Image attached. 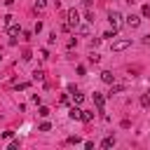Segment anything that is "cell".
<instances>
[{
	"instance_id": "5b68a950",
	"label": "cell",
	"mask_w": 150,
	"mask_h": 150,
	"mask_svg": "<svg viewBox=\"0 0 150 150\" xmlns=\"http://www.w3.org/2000/svg\"><path fill=\"white\" fill-rule=\"evenodd\" d=\"M94 103H96V108L103 112V105H105V96H103V94H98V91H94Z\"/></svg>"
},
{
	"instance_id": "6da1fadb",
	"label": "cell",
	"mask_w": 150,
	"mask_h": 150,
	"mask_svg": "<svg viewBox=\"0 0 150 150\" xmlns=\"http://www.w3.org/2000/svg\"><path fill=\"white\" fill-rule=\"evenodd\" d=\"M129 47H131V40H129V38L115 40V42L110 45V49H112V52H124V49H129Z\"/></svg>"
},
{
	"instance_id": "e0dca14e",
	"label": "cell",
	"mask_w": 150,
	"mask_h": 150,
	"mask_svg": "<svg viewBox=\"0 0 150 150\" xmlns=\"http://www.w3.org/2000/svg\"><path fill=\"white\" fill-rule=\"evenodd\" d=\"M115 35H117V30H115V28H112V30H108V33H103V38H115Z\"/></svg>"
},
{
	"instance_id": "52a82bcc",
	"label": "cell",
	"mask_w": 150,
	"mask_h": 150,
	"mask_svg": "<svg viewBox=\"0 0 150 150\" xmlns=\"http://www.w3.org/2000/svg\"><path fill=\"white\" fill-rule=\"evenodd\" d=\"M70 96H73V101H75V105H80V103L84 101V94H80V91H77V89H73V87H70Z\"/></svg>"
},
{
	"instance_id": "9a60e30c",
	"label": "cell",
	"mask_w": 150,
	"mask_h": 150,
	"mask_svg": "<svg viewBox=\"0 0 150 150\" xmlns=\"http://www.w3.org/2000/svg\"><path fill=\"white\" fill-rule=\"evenodd\" d=\"M77 30H80V35H89V26H80Z\"/></svg>"
},
{
	"instance_id": "7c38bea8",
	"label": "cell",
	"mask_w": 150,
	"mask_h": 150,
	"mask_svg": "<svg viewBox=\"0 0 150 150\" xmlns=\"http://www.w3.org/2000/svg\"><path fill=\"white\" fill-rule=\"evenodd\" d=\"M94 120V112H89V110H82V122H91Z\"/></svg>"
},
{
	"instance_id": "ac0fdd59",
	"label": "cell",
	"mask_w": 150,
	"mask_h": 150,
	"mask_svg": "<svg viewBox=\"0 0 150 150\" xmlns=\"http://www.w3.org/2000/svg\"><path fill=\"white\" fill-rule=\"evenodd\" d=\"M98 59H101V56H98V54H96V52H91V54H89V61H94V63H96V61H98Z\"/></svg>"
},
{
	"instance_id": "603a6c76",
	"label": "cell",
	"mask_w": 150,
	"mask_h": 150,
	"mask_svg": "<svg viewBox=\"0 0 150 150\" xmlns=\"http://www.w3.org/2000/svg\"><path fill=\"white\" fill-rule=\"evenodd\" d=\"M9 150H19V141H12L9 143Z\"/></svg>"
},
{
	"instance_id": "8fae6325",
	"label": "cell",
	"mask_w": 150,
	"mask_h": 150,
	"mask_svg": "<svg viewBox=\"0 0 150 150\" xmlns=\"http://www.w3.org/2000/svg\"><path fill=\"white\" fill-rule=\"evenodd\" d=\"M35 12H45V7H47V0H35Z\"/></svg>"
},
{
	"instance_id": "d6986e66",
	"label": "cell",
	"mask_w": 150,
	"mask_h": 150,
	"mask_svg": "<svg viewBox=\"0 0 150 150\" xmlns=\"http://www.w3.org/2000/svg\"><path fill=\"white\" fill-rule=\"evenodd\" d=\"M141 103H143V105H148V103H150V96H148V94H143V96H141Z\"/></svg>"
},
{
	"instance_id": "cb8c5ba5",
	"label": "cell",
	"mask_w": 150,
	"mask_h": 150,
	"mask_svg": "<svg viewBox=\"0 0 150 150\" xmlns=\"http://www.w3.org/2000/svg\"><path fill=\"white\" fill-rule=\"evenodd\" d=\"M145 45H150V35H148V38H145Z\"/></svg>"
},
{
	"instance_id": "8992f818",
	"label": "cell",
	"mask_w": 150,
	"mask_h": 150,
	"mask_svg": "<svg viewBox=\"0 0 150 150\" xmlns=\"http://www.w3.org/2000/svg\"><path fill=\"white\" fill-rule=\"evenodd\" d=\"M68 117H70V120H82V108L73 105V108L68 110Z\"/></svg>"
},
{
	"instance_id": "44dd1931",
	"label": "cell",
	"mask_w": 150,
	"mask_h": 150,
	"mask_svg": "<svg viewBox=\"0 0 150 150\" xmlns=\"http://www.w3.org/2000/svg\"><path fill=\"white\" fill-rule=\"evenodd\" d=\"M141 12H143V16H150V5H143V9H141Z\"/></svg>"
},
{
	"instance_id": "7402d4cb",
	"label": "cell",
	"mask_w": 150,
	"mask_h": 150,
	"mask_svg": "<svg viewBox=\"0 0 150 150\" xmlns=\"http://www.w3.org/2000/svg\"><path fill=\"white\" fill-rule=\"evenodd\" d=\"M68 143H75V145H77V143H80V136H70V138H68Z\"/></svg>"
},
{
	"instance_id": "ba28073f",
	"label": "cell",
	"mask_w": 150,
	"mask_h": 150,
	"mask_svg": "<svg viewBox=\"0 0 150 150\" xmlns=\"http://www.w3.org/2000/svg\"><path fill=\"white\" fill-rule=\"evenodd\" d=\"M7 33H9L12 38H16V35L21 33V26H19V23H9V26H7Z\"/></svg>"
},
{
	"instance_id": "2e32d148",
	"label": "cell",
	"mask_w": 150,
	"mask_h": 150,
	"mask_svg": "<svg viewBox=\"0 0 150 150\" xmlns=\"http://www.w3.org/2000/svg\"><path fill=\"white\" fill-rule=\"evenodd\" d=\"M49 129H52L49 122H42V124H40V131H49Z\"/></svg>"
},
{
	"instance_id": "30bf717a",
	"label": "cell",
	"mask_w": 150,
	"mask_h": 150,
	"mask_svg": "<svg viewBox=\"0 0 150 150\" xmlns=\"http://www.w3.org/2000/svg\"><path fill=\"white\" fill-rule=\"evenodd\" d=\"M112 145H115V136H108V138H103V143H101L103 150H110Z\"/></svg>"
},
{
	"instance_id": "9c48e42d",
	"label": "cell",
	"mask_w": 150,
	"mask_h": 150,
	"mask_svg": "<svg viewBox=\"0 0 150 150\" xmlns=\"http://www.w3.org/2000/svg\"><path fill=\"white\" fill-rule=\"evenodd\" d=\"M101 80H103L105 84H112V82H115V75H112L110 70H103V73H101Z\"/></svg>"
},
{
	"instance_id": "7a4b0ae2",
	"label": "cell",
	"mask_w": 150,
	"mask_h": 150,
	"mask_svg": "<svg viewBox=\"0 0 150 150\" xmlns=\"http://www.w3.org/2000/svg\"><path fill=\"white\" fill-rule=\"evenodd\" d=\"M66 21H68L73 28L80 26V12H77V9H68V12H66Z\"/></svg>"
},
{
	"instance_id": "4fadbf2b",
	"label": "cell",
	"mask_w": 150,
	"mask_h": 150,
	"mask_svg": "<svg viewBox=\"0 0 150 150\" xmlns=\"http://www.w3.org/2000/svg\"><path fill=\"white\" fill-rule=\"evenodd\" d=\"M42 77H45L42 70H35V73H33V80H35V82H42Z\"/></svg>"
},
{
	"instance_id": "277c9868",
	"label": "cell",
	"mask_w": 150,
	"mask_h": 150,
	"mask_svg": "<svg viewBox=\"0 0 150 150\" xmlns=\"http://www.w3.org/2000/svg\"><path fill=\"white\" fill-rule=\"evenodd\" d=\"M124 21H127V26H129V28H138V26H141V16H136V14L124 16Z\"/></svg>"
},
{
	"instance_id": "5bb4252c",
	"label": "cell",
	"mask_w": 150,
	"mask_h": 150,
	"mask_svg": "<svg viewBox=\"0 0 150 150\" xmlns=\"http://www.w3.org/2000/svg\"><path fill=\"white\" fill-rule=\"evenodd\" d=\"M2 21H5V26H9V23H14V16H12V14H7Z\"/></svg>"
},
{
	"instance_id": "ffe728a7",
	"label": "cell",
	"mask_w": 150,
	"mask_h": 150,
	"mask_svg": "<svg viewBox=\"0 0 150 150\" xmlns=\"http://www.w3.org/2000/svg\"><path fill=\"white\" fill-rule=\"evenodd\" d=\"M49 112H52V110H49V108H45V105H42V108H40V115H42V117H47V115H49Z\"/></svg>"
},
{
	"instance_id": "3957f363",
	"label": "cell",
	"mask_w": 150,
	"mask_h": 150,
	"mask_svg": "<svg viewBox=\"0 0 150 150\" xmlns=\"http://www.w3.org/2000/svg\"><path fill=\"white\" fill-rule=\"evenodd\" d=\"M108 21H110V26H112V28H117V26H120V21H122V14H120L117 9H110Z\"/></svg>"
}]
</instances>
